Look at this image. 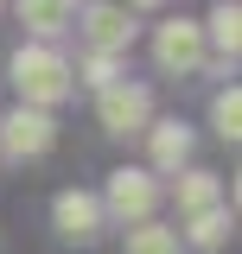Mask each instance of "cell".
Returning a JSON list of instances; mask_svg holds the SVG:
<instances>
[{"label": "cell", "mask_w": 242, "mask_h": 254, "mask_svg": "<svg viewBox=\"0 0 242 254\" xmlns=\"http://www.w3.org/2000/svg\"><path fill=\"white\" fill-rule=\"evenodd\" d=\"M134 6H159V0H134Z\"/></svg>", "instance_id": "2e32d148"}, {"label": "cell", "mask_w": 242, "mask_h": 254, "mask_svg": "<svg viewBox=\"0 0 242 254\" xmlns=\"http://www.w3.org/2000/svg\"><path fill=\"white\" fill-rule=\"evenodd\" d=\"M83 83H90V89H115V83H121V64H115V51H96V58L83 64Z\"/></svg>", "instance_id": "5bb4252c"}, {"label": "cell", "mask_w": 242, "mask_h": 254, "mask_svg": "<svg viewBox=\"0 0 242 254\" xmlns=\"http://www.w3.org/2000/svg\"><path fill=\"white\" fill-rule=\"evenodd\" d=\"M211 38H217V51L236 58V45H242V6H236V0H223V6L211 13Z\"/></svg>", "instance_id": "8fae6325"}, {"label": "cell", "mask_w": 242, "mask_h": 254, "mask_svg": "<svg viewBox=\"0 0 242 254\" xmlns=\"http://www.w3.org/2000/svg\"><path fill=\"white\" fill-rule=\"evenodd\" d=\"M153 203H159V185H153V172H134V165H121L115 178H109V210L121 222H147Z\"/></svg>", "instance_id": "277c9868"}, {"label": "cell", "mask_w": 242, "mask_h": 254, "mask_svg": "<svg viewBox=\"0 0 242 254\" xmlns=\"http://www.w3.org/2000/svg\"><path fill=\"white\" fill-rule=\"evenodd\" d=\"M147 108H153V95L140 89V83H115V89H102V127L109 133H140L147 127Z\"/></svg>", "instance_id": "5b68a950"}, {"label": "cell", "mask_w": 242, "mask_h": 254, "mask_svg": "<svg viewBox=\"0 0 242 254\" xmlns=\"http://www.w3.org/2000/svg\"><path fill=\"white\" fill-rule=\"evenodd\" d=\"M217 197H223V190H217L211 172H185V178H179V210H185V216H204V210H217Z\"/></svg>", "instance_id": "30bf717a"}, {"label": "cell", "mask_w": 242, "mask_h": 254, "mask_svg": "<svg viewBox=\"0 0 242 254\" xmlns=\"http://www.w3.org/2000/svg\"><path fill=\"white\" fill-rule=\"evenodd\" d=\"M83 32H90V45H96V51H121V45L134 38V19H127V6H96Z\"/></svg>", "instance_id": "ba28073f"}, {"label": "cell", "mask_w": 242, "mask_h": 254, "mask_svg": "<svg viewBox=\"0 0 242 254\" xmlns=\"http://www.w3.org/2000/svg\"><path fill=\"white\" fill-rule=\"evenodd\" d=\"M13 83L26 95V108H51L70 95V64L51 51V45H19L13 51Z\"/></svg>", "instance_id": "6da1fadb"}, {"label": "cell", "mask_w": 242, "mask_h": 254, "mask_svg": "<svg viewBox=\"0 0 242 254\" xmlns=\"http://www.w3.org/2000/svg\"><path fill=\"white\" fill-rule=\"evenodd\" d=\"M19 19H26L38 38H58V32H70V19H77V0H19Z\"/></svg>", "instance_id": "52a82bcc"}, {"label": "cell", "mask_w": 242, "mask_h": 254, "mask_svg": "<svg viewBox=\"0 0 242 254\" xmlns=\"http://www.w3.org/2000/svg\"><path fill=\"white\" fill-rule=\"evenodd\" d=\"M51 216H58V229L70 235V242H90L96 222H102V203H96L90 190H64L58 203H51Z\"/></svg>", "instance_id": "8992f818"}, {"label": "cell", "mask_w": 242, "mask_h": 254, "mask_svg": "<svg viewBox=\"0 0 242 254\" xmlns=\"http://www.w3.org/2000/svg\"><path fill=\"white\" fill-rule=\"evenodd\" d=\"M185 159H191V133H185L179 121L153 127V165H159V172H179Z\"/></svg>", "instance_id": "9c48e42d"}, {"label": "cell", "mask_w": 242, "mask_h": 254, "mask_svg": "<svg viewBox=\"0 0 242 254\" xmlns=\"http://www.w3.org/2000/svg\"><path fill=\"white\" fill-rule=\"evenodd\" d=\"M230 235V216L223 210H204V216H191V242H204V248H217Z\"/></svg>", "instance_id": "9a60e30c"}, {"label": "cell", "mask_w": 242, "mask_h": 254, "mask_svg": "<svg viewBox=\"0 0 242 254\" xmlns=\"http://www.w3.org/2000/svg\"><path fill=\"white\" fill-rule=\"evenodd\" d=\"M211 121H217V133H223V140H236V133H242V95L236 89H217V102H211Z\"/></svg>", "instance_id": "4fadbf2b"}, {"label": "cell", "mask_w": 242, "mask_h": 254, "mask_svg": "<svg viewBox=\"0 0 242 254\" xmlns=\"http://www.w3.org/2000/svg\"><path fill=\"white\" fill-rule=\"evenodd\" d=\"M127 254H179V235H172V229L140 222V229H127Z\"/></svg>", "instance_id": "7c38bea8"}, {"label": "cell", "mask_w": 242, "mask_h": 254, "mask_svg": "<svg viewBox=\"0 0 242 254\" xmlns=\"http://www.w3.org/2000/svg\"><path fill=\"white\" fill-rule=\"evenodd\" d=\"M153 58H159V70L191 76V70L204 64V26H191V19H166L159 38H153Z\"/></svg>", "instance_id": "3957f363"}, {"label": "cell", "mask_w": 242, "mask_h": 254, "mask_svg": "<svg viewBox=\"0 0 242 254\" xmlns=\"http://www.w3.org/2000/svg\"><path fill=\"white\" fill-rule=\"evenodd\" d=\"M51 140H58V127H51V115L45 108H13L6 121H0V146L13 159H38V153H51Z\"/></svg>", "instance_id": "7a4b0ae2"}]
</instances>
